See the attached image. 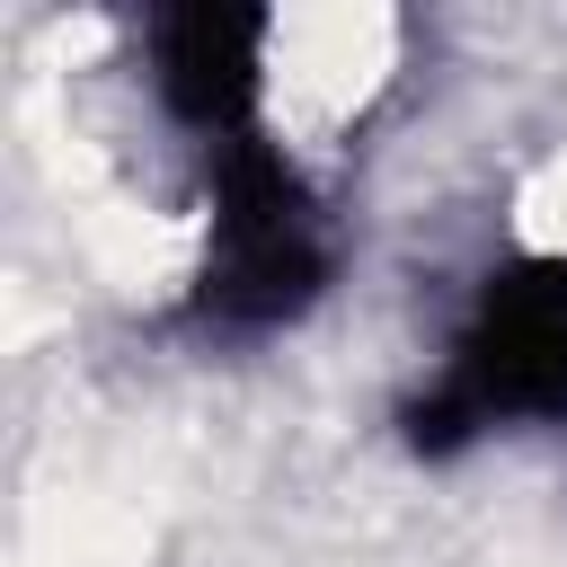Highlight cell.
<instances>
[{
  "instance_id": "cell-1",
  "label": "cell",
  "mask_w": 567,
  "mask_h": 567,
  "mask_svg": "<svg viewBox=\"0 0 567 567\" xmlns=\"http://www.w3.org/2000/svg\"><path fill=\"white\" fill-rule=\"evenodd\" d=\"M416 416H425L416 425L425 443L567 416V248H540V257H514L505 275H487V292L461 310Z\"/></svg>"
}]
</instances>
